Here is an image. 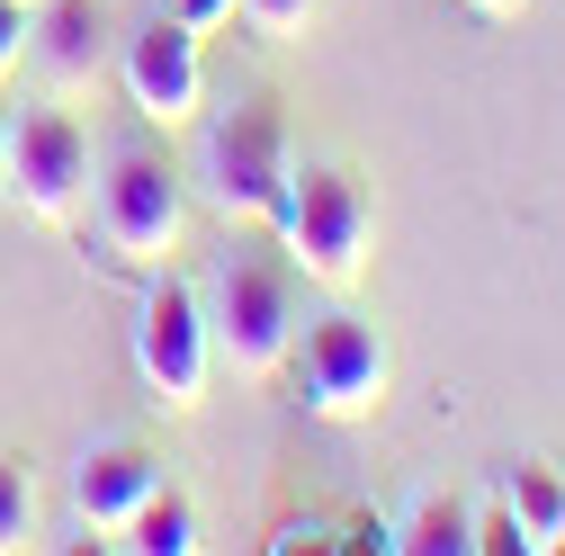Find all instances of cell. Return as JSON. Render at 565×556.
<instances>
[{"label":"cell","instance_id":"cell-12","mask_svg":"<svg viewBox=\"0 0 565 556\" xmlns=\"http://www.w3.org/2000/svg\"><path fill=\"white\" fill-rule=\"evenodd\" d=\"M117 547H135V556H189V547H198V512H189V494L153 484V494H145V512L117 530Z\"/></svg>","mask_w":565,"mask_h":556},{"label":"cell","instance_id":"cell-11","mask_svg":"<svg viewBox=\"0 0 565 556\" xmlns=\"http://www.w3.org/2000/svg\"><path fill=\"white\" fill-rule=\"evenodd\" d=\"M503 512L521 521V538H530V556H547V547H565V475H556V467H539V458H521V467L503 475Z\"/></svg>","mask_w":565,"mask_h":556},{"label":"cell","instance_id":"cell-9","mask_svg":"<svg viewBox=\"0 0 565 556\" xmlns=\"http://www.w3.org/2000/svg\"><path fill=\"white\" fill-rule=\"evenodd\" d=\"M153 484H162V467H153L145 440H90L82 467H73V512H82L99 538H117L135 512H145Z\"/></svg>","mask_w":565,"mask_h":556},{"label":"cell","instance_id":"cell-4","mask_svg":"<svg viewBox=\"0 0 565 556\" xmlns=\"http://www.w3.org/2000/svg\"><path fill=\"white\" fill-rule=\"evenodd\" d=\"M206 360H216V341H206V297L180 288V278H153L145 306H135V377L153 386V404L189 413L206 395Z\"/></svg>","mask_w":565,"mask_h":556},{"label":"cell","instance_id":"cell-19","mask_svg":"<svg viewBox=\"0 0 565 556\" xmlns=\"http://www.w3.org/2000/svg\"><path fill=\"white\" fill-rule=\"evenodd\" d=\"M0 171H10V108H0Z\"/></svg>","mask_w":565,"mask_h":556},{"label":"cell","instance_id":"cell-2","mask_svg":"<svg viewBox=\"0 0 565 556\" xmlns=\"http://www.w3.org/2000/svg\"><path fill=\"white\" fill-rule=\"evenodd\" d=\"M288 117H278L269 99H243L225 117H206L198 135V189L206 206H216L225 225H269L278 189H288Z\"/></svg>","mask_w":565,"mask_h":556},{"label":"cell","instance_id":"cell-20","mask_svg":"<svg viewBox=\"0 0 565 556\" xmlns=\"http://www.w3.org/2000/svg\"><path fill=\"white\" fill-rule=\"evenodd\" d=\"M476 10H484V19H503V10H521V0H476Z\"/></svg>","mask_w":565,"mask_h":556},{"label":"cell","instance_id":"cell-15","mask_svg":"<svg viewBox=\"0 0 565 556\" xmlns=\"http://www.w3.org/2000/svg\"><path fill=\"white\" fill-rule=\"evenodd\" d=\"M234 19H243L252 36H269V45H288V36H306L315 0H234Z\"/></svg>","mask_w":565,"mask_h":556},{"label":"cell","instance_id":"cell-18","mask_svg":"<svg viewBox=\"0 0 565 556\" xmlns=\"http://www.w3.org/2000/svg\"><path fill=\"white\" fill-rule=\"evenodd\" d=\"M171 19H189V28L206 36V28H225V19H234V0H171Z\"/></svg>","mask_w":565,"mask_h":556},{"label":"cell","instance_id":"cell-17","mask_svg":"<svg viewBox=\"0 0 565 556\" xmlns=\"http://www.w3.org/2000/svg\"><path fill=\"white\" fill-rule=\"evenodd\" d=\"M28 28H36V10H28V0H0V82L19 73V54H28Z\"/></svg>","mask_w":565,"mask_h":556},{"label":"cell","instance_id":"cell-16","mask_svg":"<svg viewBox=\"0 0 565 556\" xmlns=\"http://www.w3.org/2000/svg\"><path fill=\"white\" fill-rule=\"evenodd\" d=\"M467 556H530V538H521V521H512L503 503H493V512L476 521V547H467Z\"/></svg>","mask_w":565,"mask_h":556},{"label":"cell","instance_id":"cell-8","mask_svg":"<svg viewBox=\"0 0 565 556\" xmlns=\"http://www.w3.org/2000/svg\"><path fill=\"white\" fill-rule=\"evenodd\" d=\"M117 73H126V99L145 108L153 126H189L198 99H206V54H198V28L153 10V19H135L126 45H117Z\"/></svg>","mask_w":565,"mask_h":556},{"label":"cell","instance_id":"cell-21","mask_svg":"<svg viewBox=\"0 0 565 556\" xmlns=\"http://www.w3.org/2000/svg\"><path fill=\"white\" fill-rule=\"evenodd\" d=\"M28 10H36V0H28Z\"/></svg>","mask_w":565,"mask_h":556},{"label":"cell","instance_id":"cell-1","mask_svg":"<svg viewBox=\"0 0 565 556\" xmlns=\"http://www.w3.org/2000/svg\"><path fill=\"white\" fill-rule=\"evenodd\" d=\"M278 243H288V260L306 278H323V288H350L369 260V180L341 171V162H288V189H278L269 206Z\"/></svg>","mask_w":565,"mask_h":556},{"label":"cell","instance_id":"cell-5","mask_svg":"<svg viewBox=\"0 0 565 556\" xmlns=\"http://www.w3.org/2000/svg\"><path fill=\"white\" fill-rule=\"evenodd\" d=\"M0 189H19L28 216L63 225L73 206L90 197V135L73 108H10V171Z\"/></svg>","mask_w":565,"mask_h":556},{"label":"cell","instance_id":"cell-14","mask_svg":"<svg viewBox=\"0 0 565 556\" xmlns=\"http://www.w3.org/2000/svg\"><path fill=\"white\" fill-rule=\"evenodd\" d=\"M28 538H36V475L28 458L0 449V547H28Z\"/></svg>","mask_w":565,"mask_h":556},{"label":"cell","instance_id":"cell-13","mask_svg":"<svg viewBox=\"0 0 565 556\" xmlns=\"http://www.w3.org/2000/svg\"><path fill=\"white\" fill-rule=\"evenodd\" d=\"M395 547H404V556H467V547H476V512L449 503V494H422V503L404 512Z\"/></svg>","mask_w":565,"mask_h":556},{"label":"cell","instance_id":"cell-10","mask_svg":"<svg viewBox=\"0 0 565 556\" xmlns=\"http://www.w3.org/2000/svg\"><path fill=\"white\" fill-rule=\"evenodd\" d=\"M28 54L45 63V82H54V90L99 82V63H108V19H99V0H36Z\"/></svg>","mask_w":565,"mask_h":556},{"label":"cell","instance_id":"cell-6","mask_svg":"<svg viewBox=\"0 0 565 556\" xmlns=\"http://www.w3.org/2000/svg\"><path fill=\"white\" fill-rule=\"evenodd\" d=\"M386 377H395V360H386V332L369 314H323L306 332L297 386H306V404L323 413V423H360V413H377Z\"/></svg>","mask_w":565,"mask_h":556},{"label":"cell","instance_id":"cell-3","mask_svg":"<svg viewBox=\"0 0 565 556\" xmlns=\"http://www.w3.org/2000/svg\"><path fill=\"white\" fill-rule=\"evenodd\" d=\"M206 341H216V360L234 377L288 368V351H297V297H288V278H278L269 260H225L216 288H206Z\"/></svg>","mask_w":565,"mask_h":556},{"label":"cell","instance_id":"cell-7","mask_svg":"<svg viewBox=\"0 0 565 556\" xmlns=\"http://www.w3.org/2000/svg\"><path fill=\"white\" fill-rule=\"evenodd\" d=\"M99 243L108 260H162L180 243V171L145 145H126L108 153L99 171Z\"/></svg>","mask_w":565,"mask_h":556}]
</instances>
